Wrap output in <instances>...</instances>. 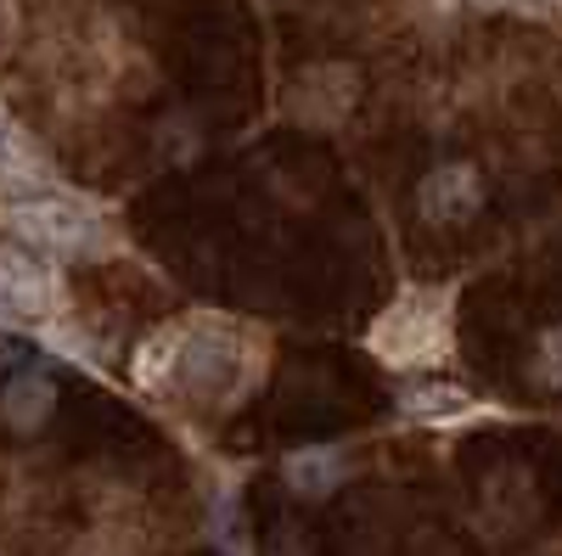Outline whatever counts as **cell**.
<instances>
[{"label":"cell","mask_w":562,"mask_h":556,"mask_svg":"<svg viewBox=\"0 0 562 556\" xmlns=\"http://www.w3.org/2000/svg\"><path fill=\"white\" fill-rule=\"evenodd\" d=\"M371 354L389 360L394 371L439 365L450 354V293H405L378 327H371Z\"/></svg>","instance_id":"6da1fadb"},{"label":"cell","mask_w":562,"mask_h":556,"mask_svg":"<svg viewBox=\"0 0 562 556\" xmlns=\"http://www.w3.org/2000/svg\"><path fill=\"white\" fill-rule=\"evenodd\" d=\"M484 7H512V0H484Z\"/></svg>","instance_id":"ba28073f"},{"label":"cell","mask_w":562,"mask_h":556,"mask_svg":"<svg viewBox=\"0 0 562 556\" xmlns=\"http://www.w3.org/2000/svg\"><path fill=\"white\" fill-rule=\"evenodd\" d=\"M479 203H484V185L473 163H445L422 180V214L428 219H467Z\"/></svg>","instance_id":"3957f363"},{"label":"cell","mask_w":562,"mask_h":556,"mask_svg":"<svg viewBox=\"0 0 562 556\" xmlns=\"http://www.w3.org/2000/svg\"><path fill=\"white\" fill-rule=\"evenodd\" d=\"M405 410L422 416V422H456V416L473 410V394H461V388H445V383H422L405 394Z\"/></svg>","instance_id":"52a82bcc"},{"label":"cell","mask_w":562,"mask_h":556,"mask_svg":"<svg viewBox=\"0 0 562 556\" xmlns=\"http://www.w3.org/2000/svg\"><path fill=\"white\" fill-rule=\"evenodd\" d=\"M12 230L29 242V248H45V253H102L108 248V225L90 214L85 203L74 197H57V192H23L12 208H7Z\"/></svg>","instance_id":"7a4b0ae2"},{"label":"cell","mask_w":562,"mask_h":556,"mask_svg":"<svg viewBox=\"0 0 562 556\" xmlns=\"http://www.w3.org/2000/svg\"><path fill=\"white\" fill-rule=\"evenodd\" d=\"M288 484L304 495H326L344 484V455L338 450H299L288 455Z\"/></svg>","instance_id":"8992f818"},{"label":"cell","mask_w":562,"mask_h":556,"mask_svg":"<svg viewBox=\"0 0 562 556\" xmlns=\"http://www.w3.org/2000/svg\"><path fill=\"white\" fill-rule=\"evenodd\" d=\"M52 405H57V388H52V377H34V371H29V377H18L7 394H0V410H7V422L12 428H40L45 422V416H52Z\"/></svg>","instance_id":"5b68a950"},{"label":"cell","mask_w":562,"mask_h":556,"mask_svg":"<svg viewBox=\"0 0 562 556\" xmlns=\"http://www.w3.org/2000/svg\"><path fill=\"white\" fill-rule=\"evenodd\" d=\"M0 180L18 185V192H45L52 185V174H45V163L34 158V141L0 113Z\"/></svg>","instance_id":"277c9868"}]
</instances>
